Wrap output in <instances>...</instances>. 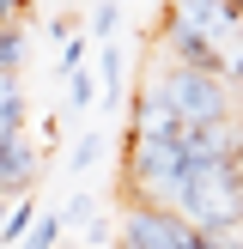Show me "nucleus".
Here are the masks:
<instances>
[{
	"label": "nucleus",
	"instance_id": "nucleus-6",
	"mask_svg": "<svg viewBox=\"0 0 243 249\" xmlns=\"http://www.w3.org/2000/svg\"><path fill=\"white\" fill-rule=\"evenodd\" d=\"M24 116H31V104H24L18 73H0V134H24Z\"/></svg>",
	"mask_w": 243,
	"mask_h": 249
},
{
	"label": "nucleus",
	"instance_id": "nucleus-2",
	"mask_svg": "<svg viewBox=\"0 0 243 249\" xmlns=\"http://www.w3.org/2000/svg\"><path fill=\"white\" fill-rule=\"evenodd\" d=\"M152 85L170 97V109L182 116V128H219L231 122V91L219 73H194V67H152Z\"/></svg>",
	"mask_w": 243,
	"mask_h": 249
},
{
	"label": "nucleus",
	"instance_id": "nucleus-19",
	"mask_svg": "<svg viewBox=\"0 0 243 249\" xmlns=\"http://www.w3.org/2000/svg\"><path fill=\"white\" fill-rule=\"evenodd\" d=\"M12 207H18V201H12V195H0V225H6V213H12Z\"/></svg>",
	"mask_w": 243,
	"mask_h": 249
},
{
	"label": "nucleus",
	"instance_id": "nucleus-4",
	"mask_svg": "<svg viewBox=\"0 0 243 249\" xmlns=\"http://www.w3.org/2000/svg\"><path fill=\"white\" fill-rule=\"evenodd\" d=\"M158 36H164V49L176 55V67H194V73H219V79L231 73V55H225V49H213L201 31H189V24H182L170 6H164V18H158Z\"/></svg>",
	"mask_w": 243,
	"mask_h": 249
},
{
	"label": "nucleus",
	"instance_id": "nucleus-9",
	"mask_svg": "<svg viewBox=\"0 0 243 249\" xmlns=\"http://www.w3.org/2000/svg\"><path fill=\"white\" fill-rule=\"evenodd\" d=\"M24 249H61V213H43L36 231L24 237Z\"/></svg>",
	"mask_w": 243,
	"mask_h": 249
},
{
	"label": "nucleus",
	"instance_id": "nucleus-14",
	"mask_svg": "<svg viewBox=\"0 0 243 249\" xmlns=\"http://www.w3.org/2000/svg\"><path fill=\"white\" fill-rule=\"evenodd\" d=\"M67 104H73V109H91V73H85V67L67 79Z\"/></svg>",
	"mask_w": 243,
	"mask_h": 249
},
{
	"label": "nucleus",
	"instance_id": "nucleus-20",
	"mask_svg": "<svg viewBox=\"0 0 243 249\" xmlns=\"http://www.w3.org/2000/svg\"><path fill=\"white\" fill-rule=\"evenodd\" d=\"M225 6H231V12H237V18H243V0H225Z\"/></svg>",
	"mask_w": 243,
	"mask_h": 249
},
{
	"label": "nucleus",
	"instance_id": "nucleus-3",
	"mask_svg": "<svg viewBox=\"0 0 243 249\" xmlns=\"http://www.w3.org/2000/svg\"><path fill=\"white\" fill-rule=\"evenodd\" d=\"M116 243H128V249H201L207 237L182 213H164V207H122V237Z\"/></svg>",
	"mask_w": 243,
	"mask_h": 249
},
{
	"label": "nucleus",
	"instance_id": "nucleus-11",
	"mask_svg": "<svg viewBox=\"0 0 243 249\" xmlns=\"http://www.w3.org/2000/svg\"><path fill=\"white\" fill-rule=\"evenodd\" d=\"M18 61H24V31L12 24V31H0V73H18Z\"/></svg>",
	"mask_w": 243,
	"mask_h": 249
},
{
	"label": "nucleus",
	"instance_id": "nucleus-15",
	"mask_svg": "<svg viewBox=\"0 0 243 249\" xmlns=\"http://www.w3.org/2000/svg\"><path fill=\"white\" fill-rule=\"evenodd\" d=\"M91 31L104 36V43H109V36H116V0H109V6H97V12H91Z\"/></svg>",
	"mask_w": 243,
	"mask_h": 249
},
{
	"label": "nucleus",
	"instance_id": "nucleus-16",
	"mask_svg": "<svg viewBox=\"0 0 243 249\" xmlns=\"http://www.w3.org/2000/svg\"><path fill=\"white\" fill-rule=\"evenodd\" d=\"M18 6H24V0H0V31H12V24H18Z\"/></svg>",
	"mask_w": 243,
	"mask_h": 249
},
{
	"label": "nucleus",
	"instance_id": "nucleus-17",
	"mask_svg": "<svg viewBox=\"0 0 243 249\" xmlns=\"http://www.w3.org/2000/svg\"><path fill=\"white\" fill-rule=\"evenodd\" d=\"M201 249H243V237H237V231H231V237H207Z\"/></svg>",
	"mask_w": 243,
	"mask_h": 249
},
{
	"label": "nucleus",
	"instance_id": "nucleus-12",
	"mask_svg": "<svg viewBox=\"0 0 243 249\" xmlns=\"http://www.w3.org/2000/svg\"><path fill=\"white\" fill-rule=\"evenodd\" d=\"M73 225H91V195H73L61 207V231H73Z\"/></svg>",
	"mask_w": 243,
	"mask_h": 249
},
{
	"label": "nucleus",
	"instance_id": "nucleus-10",
	"mask_svg": "<svg viewBox=\"0 0 243 249\" xmlns=\"http://www.w3.org/2000/svg\"><path fill=\"white\" fill-rule=\"evenodd\" d=\"M97 158H104V134H85V140L67 152V170H91Z\"/></svg>",
	"mask_w": 243,
	"mask_h": 249
},
{
	"label": "nucleus",
	"instance_id": "nucleus-21",
	"mask_svg": "<svg viewBox=\"0 0 243 249\" xmlns=\"http://www.w3.org/2000/svg\"><path fill=\"white\" fill-rule=\"evenodd\" d=\"M116 6H122V0H116Z\"/></svg>",
	"mask_w": 243,
	"mask_h": 249
},
{
	"label": "nucleus",
	"instance_id": "nucleus-13",
	"mask_svg": "<svg viewBox=\"0 0 243 249\" xmlns=\"http://www.w3.org/2000/svg\"><path fill=\"white\" fill-rule=\"evenodd\" d=\"M79 67H85V36H73V43H61V79H73Z\"/></svg>",
	"mask_w": 243,
	"mask_h": 249
},
{
	"label": "nucleus",
	"instance_id": "nucleus-5",
	"mask_svg": "<svg viewBox=\"0 0 243 249\" xmlns=\"http://www.w3.org/2000/svg\"><path fill=\"white\" fill-rule=\"evenodd\" d=\"M164 6L176 12L189 31H201L213 49H231V43H237V24H243V18L225 6V0H164Z\"/></svg>",
	"mask_w": 243,
	"mask_h": 249
},
{
	"label": "nucleus",
	"instance_id": "nucleus-8",
	"mask_svg": "<svg viewBox=\"0 0 243 249\" xmlns=\"http://www.w3.org/2000/svg\"><path fill=\"white\" fill-rule=\"evenodd\" d=\"M97 73H104V91L122 97V43H104V49H97Z\"/></svg>",
	"mask_w": 243,
	"mask_h": 249
},
{
	"label": "nucleus",
	"instance_id": "nucleus-18",
	"mask_svg": "<svg viewBox=\"0 0 243 249\" xmlns=\"http://www.w3.org/2000/svg\"><path fill=\"white\" fill-rule=\"evenodd\" d=\"M225 79H237V85H243V49H231V73H225Z\"/></svg>",
	"mask_w": 243,
	"mask_h": 249
},
{
	"label": "nucleus",
	"instance_id": "nucleus-7",
	"mask_svg": "<svg viewBox=\"0 0 243 249\" xmlns=\"http://www.w3.org/2000/svg\"><path fill=\"white\" fill-rule=\"evenodd\" d=\"M36 219H43V213H36V201L24 195V201H18V207L6 213V225H0V249H6V243H24V237L36 231Z\"/></svg>",
	"mask_w": 243,
	"mask_h": 249
},
{
	"label": "nucleus",
	"instance_id": "nucleus-1",
	"mask_svg": "<svg viewBox=\"0 0 243 249\" xmlns=\"http://www.w3.org/2000/svg\"><path fill=\"white\" fill-rule=\"evenodd\" d=\"M176 213L189 219L201 237H231V231L243 225V170L237 164H201V170H189Z\"/></svg>",
	"mask_w": 243,
	"mask_h": 249
}]
</instances>
